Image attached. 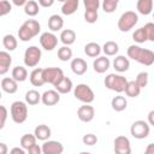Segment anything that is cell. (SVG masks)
Instances as JSON below:
<instances>
[{
    "label": "cell",
    "instance_id": "obj_1",
    "mask_svg": "<svg viewBox=\"0 0 154 154\" xmlns=\"http://www.w3.org/2000/svg\"><path fill=\"white\" fill-rule=\"evenodd\" d=\"M126 54L130 59L144 65V66H150L154 64V52L150 49L142 48L137 45H131L129 46Z\"/></svg>",
    "mask_w": 154,
    "mask_h": 154
},
{
    "label": "cell",
    "instance_id": "obj_2",
    "mask_svg": "<svg viewBox=\"0 0 154 154\" xmlns=\"http://www.w3.org/2000/svg\"><path fill=\"white\" fill-rule=\"evenodd\" d=\"M41 25L36 19H26L18 29V38L23 42L30 41L32 37L38 35Z\"/></svg>",
    "mask_w": 154,
    "mask_h": 154
},
{
    "label": "cell",
    "instance_id": "obj_3",
    "mask_svg": "<svg viewBox=\"0 0 154 154\" xmlns=\"http://www.w3.org/2000/svg\"><path fill=\"white\" fill-rule=\"evenodd\" d=\"M105 87L109 90H113L118 94L125 91L126 89V85L129 83V81L122 76V75H117V73H108L106 77H105Z\"/></svg>",
    "mask_w": 154,
    "mask_h": 154
},
{
    "label": "cell",
    "instance_id": "obj_4",
    "mask_svg": "<svg viewBox=\"0 0 154 154\" xmlns=\"http://www.w3.org/2000/svg\"><path fill=\"white\" fill-rule=\"evenodd\" d=\"M28 103L24 101H14L10 107L11 118L16 124H23L28 118Z\"/></svg>",
    "mask_w": 154,
    "mask_h": 154
},
{
    "label": "cell",
    "instance_id": "obj_5",
    "mask_svg": "<svg viewBox=\"0 0 154 154\" xmlns=\"http://www.w3.org/2000/svg\"><path fill=\"white\" fill-rule=\"evenodd\" d=\"M137 22H138V14L135 11H126L119 17L117 25L122 32H128L137 24Z\"/></svg>",
    "mask_w": 154,
    "mask_h": 154
},
{
    "label": "cell",
    "instance_id": "obj_6",
    "mask_svg": "<svg viewBox=\"0 0 154 154\" xmlns=\"http://www.w3.org/2000/svg\"><path fill=\"white\" fill-rule=\"evenodd\" d=\"M73 96L81 102L88 105H90L95 99V94L93 89L85 83H79L73 88Z\"/></svg>",
    "mask_w": 154,
    "mask_h": 154
},
{
    "label": "cell",
    "instance_id": "obj_7",
    "mask_svg": "<svg viewBox=\"0 0 154 154\" xmlns=\"http://www.w3.org/2000/svg\"><path fill=\"white\" fill-rule=\"evenodd\" d=\"M149 131H150V128H149L148 122H144V120H141V119L135 120L130 126L131 136L134 138H137V140H143V138L148 137Z\"/></svg>",
    "mask_w": 154,
    "mask_h": 154
},
{
    "label": "cell",
    "instance_id": "obj_8",
    "mask_svg": "<svg viewBox=\"0 0 154 154\" xmlns=\"http://www.w3.org/2000/svg\"><path fill=\"white\" fill-rule=\"evenodd\" d=\"M42 57V52L36 46H30L24 52V64L28 67H35Z\"/></svg>",
    "mask_w": 154,
    "mask_h": 154
},
{
    "label": "cell",
    "instance_id": "obj_9",
    "mask_svg": "<svg viewBox=\"0 0 154 154\" xmlns=\"http://www.w3.org/2000/svg\"><path fill=\"white\" fill-rule=\"evenodd\" d=\"M64 77H65L64 72L60 67H46V69H43L45 82L52 84L53 87H55Z\"/></svg>",
    "mask_w": 154,
    "mask_h": 154
},
{
    "label": "cell",
    "instance_id": "obj_10",
    "mask_svg": "<svg viewBox=\"0 0 154 154\" xmlns=\"http://www.w3.org/2000/svg\"><path fill=\"white\" fill-rule=\"evenodd\" d=\"M114 154H131V144L126 136L119 135L114 138L113 142Z\"/></svg>",
    "mask_w": 154,
    "mask_h": 154
},
{
    "label": "cell",
    "instance_id": "obj_11",
    "mask_svg": "<svg viewBox=\"0 0 154 154\" xmlns=\"http://www.w3.org/2000/svg\"><path fill=\"white\" fill-rule=\"evenodd\" d=\"M40 45L45 51H53L58 45V37L52 31H46L40 35Z\"/></svg>",
    "mask_w": 154,
    "mask_h": 154
},
{
    "label": "cell",
    "instance_id": "obj_12",
    "mask_svg": "<svg viewBox=\"0 0 154 154\" xmlns=\"http://www.w3.org/2000/svg\"><path fill=\"white\" fill-rule=\"evenodd\" d=\"M77 117L81 122L89 123L95 117V109H94L93 106H90L88 103H84V105L79 106V108L77 109Z\"/></svg>",
    "mask_w": 154,
    "mask_h": 154
},
{
    "label": "cell",
    "instance_id": "obj_13",
    "mask_svg": "<svg viewBox=\"0 0 154 154\" xmlns=\"http://www.w3.org/2000/svg\"><path fill=\"white\" fill-rule=\"evenodd\" d=\"M41 147H42L43 154H63L64 152V146L60 142L53 141V140H48L43 142Z\"/></svg>",
    "mask_w": 154,
    "mask_h": 154
},
{
    "label": "cell",
    "instance_id": "obj_14",
    "mask_svg": "<svg viewBox=\"0 0 154 154\" xmlns=\"http://www.w3.org/2000/svg\"><path fill=\"white\" fill-rule=\"evenodd\" d=\"M60 101V94L54 89H51V90H46L43 94H42V99H41V102L46 106H54L57 105L58 102Z\"/></svg>",
    "mask_w": 154,
    "mask_h": 154
},
{
    "label": "cell",
    "instance_id": "obj_15",
    "mask_svg": "<svg viewBox=\"0 0 154 154\" xmlns=\"http://www.w3.org/2000/svg\"><path fill=\"white\" fill-rule=\"evenodd\" d=\"M70 67L72 70V72L77 76H82L87 72L88 70V64L84 59L82 58H75L71 60V64H70Z\"/></svg>",
    "mask_w": 154,
    "mask_h": 154
},
{
    "label": "cell",
    "instance_id": "obj_16",
    "mask_svg": "<svg viewBox=\"0 0 154 154\" xmlns=\"http://www.w3.org/2000/svg\"><path fill=\"white\" fill-rule=\"evenodd\" d=\"M113 69L117 71V72H125L129 70L130 67V61H129V58H126L125 55H117L114 59H113Z\"/></svg>",
    "mask_w": 154,
    "mask_h": 154
},
{
    "label": "cell",
    "instance_id": "obj_17",
    "mask_svg": "<svg viewBox=\"0 0 154 154\" xmlns=\"http://www.w3.org/2000/svg\"><path fill=\"white\" fill-rule=\"evenodd\" d=\"M111 66V61L105 55V57H99L96 59H94L93 61V67H94V71L97 72V73H105Z\"/></svg>",
    "mask_w": 154,
    "mask_h": 154
},
{
    "label": "cell",
    "instance_id": "obj_18",
    "mask_svg": "<svg viewBox=\"0 0 154 154\" xmlns=\"http://www.w3.org/2000/svg\"><path fill=\"white\" fill-rule=\"evenodd\" d=\"M34 135H35V137H36L37 140L46 142V141H48V138L51 137L52 130H51V128H49L48 125H46V124H40V125H37V126L35 128Z\"/></svg>",
    "mask_w": 154,
    "mask_h": 154
},
{
    "label": "cell",
    "instance_id": "obj_19",
    "mask_svg": "<svg viewBox=\"0 0 154 154\" xmlns=\"http://www.w3.org/2000/svg\"><path fill=\"white\" fill-rule=\"evenodd\" d=\"M29 79L34 87H42L46 83L43 78V69H40V67L34 69L29 75Z\"/></svg>",
    "mask_w": 154,
    "mask_h": 154
},
{
    "label": "cell",
    "instance_id": "obj_20",
    "mask_svg": "<svg viewBox=\"0 0 154 154\" xmlns=\"http://www.w3.org/2000/svg\"><path fill=\"white\" fill-rule=\"evenodd\" d=\"M12 64V57L8 52L1 51L0 52V75L4 76L10 70V66Z\"/></svg>",
    "mask_w": 154,
    "mask_h": 154
},
{
    "label": "cell",
    "instance_id": "obj_21",
    "mask_svg": "<svg viewBox=\"0 0 154 154\" xmlns=\"http://www.w3.org/2000/svg\"><path fill=\"white\" fill-rule=\"evenodd\" d=\"M1 89L7 94H14L18 90V82L12 77H4L1 79Z\"/></svg>",
    "mask_w": 154,
    "mask_h": 154
},
{
    "label": "cell",
    "instance_id": "obj_22",
    "mask_svg": "<svg viewBox=\"0 0 154 154\" xmlns=\"http://www.w3.org/2000/svg\"><path fill=\"white\" fill-rule=\"evenodd\" d=\"M76 32H75V30H72V29H64V30H61V32H60V36H59V38H60V41H61V43L64 45V46H71L72 43H75V41H76Z\"/></svg>",
    "mask_w": 154,
    "mask_h": 154
},
{
    "label": "cell",
    "instance_id": "obj_23",
    "mask_svg": "<svg viewBox=\"0 0 154 154\" xmlns=\"http://www.w3.org/2000/svg\"><path fill=\"white\" fill-rule=\"evenodd\" d=\"M63 26H64V19H63L61 16H59V14H52L48 18V29L52 32L61 30Z\"/></svg>",
    "mask_w": 154,
    "mask_h": 154
},
{
    "label": "cell",
    "instance_id": "obj_24",
    "mask_svg": "<svg viewBox=\"0 0 154 154\" xmlns=\"http://www.w3.org/2000/svg\"><path fill=\"white\" fill-rule=\"evenodd\" d=\"M153 0H138L136 2V8L138 13L143 16H148L153 12Z\"/></svg>",
    "mask_w": 154,
    "mask_h": 154
},
{
    "label": "cell",
    "instance_id": "obj_25",
    "mask_svg": "<svg viewBox=\"0 0 154 154\" xmlns=\"http://www.w3.org/2000/svg\"><path fill=\"white\" fill-rule=\"evenodd\" d=\"M78 5V0H65L61 6V13L65 16H71L77 11Z\"/></svg>",
    "mask_w": 154,
    "mask_h": 154
},
{
    "label": "cell",
    "instance_id": "obj_26",
    "mask_svg": "<svg viewBox=\"0 0 154 154\" xmlns=\"http://www.w3.org/2000/svg\"><path fill=\"white\" fill-rule=\"evenodd\" d=\"M101 51H102V48H101L100 45L96 43V42H89V43H87V45L84 46V53H85L88 57H90V58H95V59L99 58Z\"/></svg>",
    "mask_w": 154,
    "mask_h": 154
},
{
    "label": "cell",
    "instance_id": "obj_27",
    "mask_svg": "<svg viewBox=\"0 0 154 154\" xmlns=\"http://www.w3.org/2000/svg\"><path fill=\"white\" fill-rule=\"evenodd\" d=\"M54 88L59 94H67L72 90L73 84H72V81L69 77H64Z\"/></svg>",
    "mask_w": 154,
    "mask_h": 154
},
{
    "label": "cell",
    "instance_id": "obj_28",
    "mask_svg": "<svg viewBox=\"0 0 154 154\" xmlns=\"http://www.w3.org/2000/svg\"><path fill=\"white\" fill-rule=\"evenodd\" d=\"M11 76L14 81L17 82H24L26 78H28V71L24 66H20V65H17L12 69V72H11Z\"/></svg>",
    "mask_w": 154,
    "mask_h": 154
},
{
    "label": "cell",
    "instance_id": "obj_29",
    "mask_svg": "<svg viewBox=\"0 0 154 154\" xmlns=\"http://www.w3.org/2000/svg\"><path fill=\"white\" fill-rule=\"evenodd\" d=\"M111 106L116 112H122L128 107V100L125 99V96L122 95H117L112 99L111 101Z\"/></svg>",
    "mask_w": 154,
    "mask_h": 154
},
{
    "label": "cell",
    "instance_id": "obj_30",
    "mask_svg": "<svg viewBox=\"0 0 154 154\" xmlns=\"http://www.w3.org/2000/svg\"><path fill=\"white\" fill-rule=\"evenodd\" d=\"M40 12V5L35 0H28L24 6V13L29 17H35Z\"/></svg>",
    "mask_w": 154,
    "mask_h": 154
},
{
    "label": "cell",
    "instance_id": "obj_31",
    "mask_svg": "<svg viewBox=\"0 0 154 154\" xmlns=\"http://www.w3.org/2000/svg\"><path fill=\"white\" fill-rule=\"evenodd\" d=\"M41 99H42V95L35 89H30V90H28L25 93V102L28 105H30V106L37 105L41 101Z\"/></svg>",
    "mask_w": 154,
    "mask_h": 154
},
{
    "label": "cell",
    "instance_id": "obj_32",
    "mask_svg": "<svg viewBox=\"0 0 154 154\" xmlns=\"http://www.w3.org/2000/svg\"><path fill=\"white\" fill-rule=\"evenodd\" d=\"M119 51V46L117 42L114 41H107L105 42V45L102 46V52L105 53L106 57H113V55H117Z\"/></svg>",
    "mask_w": 154,
    "mask_h": 154
},
{
    "label": "cell",
    "instance_id": "obj_33",
    "mask_svg": "<svg viewBox=\"0 0 154 154\" xmlns=\"http://www.w3.org/2000/svg\"><path fill=\"white\" fill-rule=\"evenodd\" d=\"M36 137L34 134H25L20 137V147L25 150H28L29 148H31L32 146L36 144Z\"/></svg>",
    "mask_w": 154,
    "mask_h": 154
},
{
    "label": "cell",
    "instance_id": "obj_34",
    "mask_svg": "<svg viewBox=\"0 0 154 154\" xmlns=\"http://www.w3.org/2000/svg\"><path fill=\"white\" fill-rule=\"evenodd\" d=\"M17 45H18V41H17V38H16L13 35L7 34V35H5V36L2 37V46H4L7 51H10V52L14 51V49L17 48Z\"/></svg>",
    "mask_w": 154,
    "mask_h": 154
},
{
    "label": "cell",
    "instance_id": "obj_35",
    "mask_svg": "<svg viewBox=\"0 0 154 154\" xmlns=\"http://www.w3.org/2000/svg\"><path fill=\"white\" fill-rule=\"evenodd\" d=\"M125 94L129 97H137L141 94V88L138 87V84L135 81H129L126 89H125Z\"/></svg>",
    "mask_w": 154,
    "mask_h": 154
},
{
    "label": "cell",
    "instance_id": "obj_36",
    "mask_svg": "<svg viewBox=\"0 0 154 154\" xmlns=\"http://www.w3.org/2000/svg\"><path fill=\"white\" fill-rule=\"evenodd\" d=\"M132 40L137 43H144L146 41H148V35H147V30L144 26H141L138 29L135 30V32L132 34Z\"/></svg>",
    "mask_w": 154,
    "mask_h": 154
},
{
    "label": "cell",
    "instance_id": "obj_37",
    "mask_svg": "<svg viewBox=\"0 0 154 154\" xmlns=\"http://www.w3.org/2000/svg\"><path fill=\"white\" fill-rule=\"evenodd\" d=\"M58 58L61 61H67L72 59V49L67 46H63L58 49Z\"/></svg>",
    "mask_w": 154,
    "mask_h": 154
},
{
    "label": "cell",
    "instance_id": "obj_38",
    "mask_svg": "<svg viewBox=\"0 0 154 154\" xmlns=\"http://www.w3.org/2000/svg\"><path fill=\"white\" fill-rule=\"evenodd\" d=\"M118 4H119L118 0H103L101 6H102V10L106 13H112V12H114L117 10Z\"/></svg>",
    "mask_w": 154,
    "mask_h": 154
},
{
    "label": "cell",
    "instance_id": "obj_39",
    "mask_svg": "<svg viewBox=\"0 0 154 154\" xmlns=\"http://www.w3.org/2000/svg\"><path fill=\"white\" fill-rule=\"evenodd\" d=\"M135 82L138 84V87H140L141 89L144 88V87H147V84H148V72H146V71L140 72V73L136 76Z\"/></svg>",
    "mask_w": 154,
    "mask_h": 154
},
{
    "label": "cell",
    "instance_id": "obj_40",
    "mask_svg": "<svg viewBox=\"0 0 154 154\" xmlns=\"http://www.w3.org/2000/svg\"><path fill=\"white\" fill-rule=\"evenodd\" d=\"M99 18V13L97 11H89V10H85L84 11V20L89 24H93Z\"/></svg>",
    "mask_w": 154,
    "mask_h": 154
},
{
    "label": "cell",
    "instance_id": "obj_41",
    "mask_svg": "<svg viewBox=\"0 0 154 154\" xmlns=\"http://www.w3.org/2000/svg\"><path fill=\"white\" fill-rule=\"evenodd\" d=\"M97 136L94 135V134H85L83 135L82 137V142L85 144V146H94L97 143Z\"/></svg>",
    "mask_w": 154,
    "mask_h": 154
},
{
    "label": "cell",
    "instance_id": "obj_42",
    "mask_svg": "<svg viewBox=\"0 0 154 154\" xmlns=\"http://www.w3.org/2000/svg\"><path fill=\"white\" fill-rule=\"evenodd\" d=\"M11 10H12V5H11L10 1H7V0H1L0 1V16L1 17L8 14L11 12Z\"/></svg>",
    "mask_w": 154,
    "mask_h": 154
},
{
    "label": "cell",
    "instance_id": "obj_43",
    "mask_svg": "<svg viewBox=\"0 0 154 154\" xmlns=\"http://www.w3.org/2000/svg\"><path fill=\"white\" fill-rule=\"evenodd\" d=\"M83 5H84L85 10H89V11H97L101 4H100L99 0H84V1H83Z\"/></svg>",
    "mask_w": 154,
    "mask_h": 154
},
{
    "label": "cell",
    "instance_id": "obj_44",
    "mask_svg": "<svg viewBox=\"0 0 154 154\" xmlns=\"http://www.w3.org/2000/svg\"><path fill=\"white\" fill-rule=\"evenodd\" d=\"M146 30H147V35H148V40L154 42V23L153 22H149L144 25Z\"/></svg>",
    "mask_w": 154,
    "mask_h": 154
},
{
    "label": "cell",
    "instance_id": "obj_45",
    "mask_svg": "<svg viewBox=\"0 0 154 154\" xmlns=\"http://www.w3.org/2000/svg\"><path fill=\"white\" fill-rule=\"evenodd\" d=\"M0 111H1V119H0V129H4L6 119H7V109L4 105L0 106Z\"/></svg>",
    "mask_w": 154,
    "mask_h": 154
},
{
    "label": "cell",
    "instance_id": "obj_46",
    "mask_svg": "<svg viewBox=\"0 0 154 154\" xmlns=\"http://www.w3.org/2000/svg\"><path fill=\"white\" fill-rule=\"evenodd\" d=\"M26 152H28V154H43V153H42V147H40L38 144L32 146V147L29 148Z\"/></svg>",
    "mask_w": 154,
    "mask_h": 154
},
{
    "label": "cell",
    "instance_id": "obj_47",
    "mask_svg": "<svg viewBox=\"0 0 154 154\" xmlns=\"http://www.w3.org/2000/svg\"><path fill=\"white\" fill-rule=\"evenodd\" d=\"M8 154H26V153H25V149H23L22 147H13Z\"/></svg>",
    "mask_w": 154,
    "mask_h": 154
},
{
    "label": "cell",
    "instance_id": "obj_48",
    "mask_svg": "<svg viewBox=\"0 0 154 154\" xmlns=\"http://www.w3.org/2000/svg\"><path fill=\"white\" fill-rule=\"evenodd\" d=\"M37 2H38V5L42 6V7H51V6L54 4L53 0H38Z\"/></svg>",
    "mask_w": 154,
    "mask_h": 154
},
{
    "label": "cell",
    "instance_id": "obj_49",
    "mask_svg": "<svg viewBox=\"0 0 154 154\" xmlns=\"http://www.w3.org/2000/svg\"><path fill=\"white\" fill-rule=\"evenodd\" d=\"M143 154H154V143H149V144L146 147Z\"/></svg>",
    "mask_w": 154,
    "mask_h": 154
},
{
    "label": "cell",
    "instance_id": "obj_50",
    "mask_svg": "<svg viewBox=\"0 0 154 154\" xmlns=\"http://www.w3.org/2000/svg\"><path fill=\"white\" fill-rule=\"evenodd\" d=\"M148 124L149 125H152V126H154V109H152L149 113H148Z\"/></svg>",
    "mask_w": 154,
    "mask_h": 154
},
{
    "label": "cell",
    "instance_id": "obj_51",
    "mask_svg": "<svg viewBox=\"0 0 154 154\" xmlns=\"http://www.w3.org/2000/svg\"><path fill=\"white\" fill-rule=\"evenodd\" d=\"M0 154H8V148L4 142L0 143Z\"/></svg>",
    "mask_w": 154,
    "mask_h": 154
},
{
    "label": "cell",
    "instance_id": "obj_52",
    "mask_svg": "<svg viewBox=\"0 0 154 154\" xmlns=\"http://www.w3.org/2000/svg\"><path fill=\"white\" fill-rule=\"evenodd\" d=\"M13 4L16 6H25L26 0H13Z\"/></svg>",
    "mask_w": 154,
    "mask_h": 154
},
{
    "label": "cell",
    "instance_id": "obj_53",
    "mask_svg": "<svg viewBox=\"0 0 154 154\" xmlns=\"http://www.w3.org/2000/svg\"><path fill=\"white\" fill-rule=\"evenodd\" d=\"M79 154H91V153H89V152H81Z\"/></svg>",
    "mask_w": 154,
    "mask_h": 154
},
{
    "label": "cell",
    "instance_id": "obj_54",
    "mask_svg": "<svg viewBox=\"0 0 154 154\" xmlns=\"http://www.w3.org/2000/svg\"><path fill=\"white\" fill-rule=\"evenodd\" d=\"M153 18H154V12H153Z\"/></svg>",
    "mask_w": 154,
    "mask_h": 154
}]
</instances>
